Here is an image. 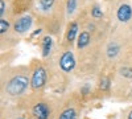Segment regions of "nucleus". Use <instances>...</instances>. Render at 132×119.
I'll list each match as a JSON object with an SVG mask.
<instances>
[{
    "label": "nucleus",
    "instance_id": "nucleus-1",
    "mask_svg": "<svg viewBox=\"0 0 132 119\" xmlns=\"http://www.w3.org/2000/svg\"><path fill=\"white\" fill-rule=\"evenodd\" d=\"M28 83H29V81L27 77H24V75H16V77H13L8 82L7 91L11 95H20L27 90Z\"/></svg>",
    "mask_w": 132,
    "mask_h": 119
},
{
    "label": "nucleus",
    "instance_id": "nucleus-2",
    "mask_svg": "<svg viewBox=\"0 0 132 119\" xmlns=\"http://www.w3.org/2000/svg\"><path fill=\"white\" fill-rule=\"evenodd\" d=\"M60 66L63 72H71L75 66V58L71 52H65L61 56L60 60Z\"/></svg>",
    "mask_w": 132,
    "mask_h": 119
},
{
    "label": "nucleus",
    "instance_id": "nucleus-3",
    "mask_svg": "<svg viewBox=\"0 0 132 119\" xmlns=\"http://www.w3.org/2000/svg\"><path fill=\"white\" fill-rule=\"evenodd\" d=\"M46 81V73L44 68H37L33 73V77H32V88L33 89H40L45 85Z\"/></svg>",
    "mask_w": 132,
    "mask_h": 119
},
{
    "label": "nucleus",
    "instance_id": "nucleus-4",
    "mask_svg": "<svg viewBox=\"0 0 132 119\" xmlns=\"http://www.w3.org/2000/svg\"><path fill=\"white\" fill-rule=\"evenodd\" d=\"M32 23H33V20L30 16H23V17H20L17 21H16V24H15V30L17 32V33H24V32L29 30L30 27H32Z\"/></svg>",
    "mask_w": 132,
    "mask_h": 119
},
{
    "label": "nucleus",
    "instance_id": "nucleus-5",
    "mask_svg": "<svg viewBox=\"0 0 132 119\" xmlns=\"http://www.w3.org/2000/svg\"><path fill=\"white\" fill-rule=\"evenodd\" d=\"M116 15H118L119 21H122V23H127V21H129V19L132 17V8L128 4H122L119 7Z\"/></svg>",
    "mask_w": 132,
    "mask_h": 119
},
{
    "label": "nucleus",
    "instance_id": "nucleus-6",
    "mask_svg": "<svg viewBox=\"0 0 132 119\" xmlns=\"http://www.w3.org/2000/svg\"><path fill=\"white\" fill-rule=\"evenodd\" d=\"M33 115L37 119H48L49 118V109L45 103H37L33 107Z\"/></svg>",
    "mask_w": 132,
    "mask_h": 119
},
{
    "label": "nucleus",
    "instance_id": "nucleus-7",
    "mask_svg": "<svg viewBox=\"0 0 132 119\" xmlns=\"http://www.w3.org/2000/svg\"><path fill=\"white\" fill-rule=\"evenodd\" d=\"M52 45H53V40H52L50 36H45L42 38V56L44 57H46L50 53Z\"/></svg>",
    "mask_w": 132,
    "mask_h": 119
},
{
    "label": "nucleus",
    "instance_id": "nucleus-8",
    "mask_svg": "<svg viewBox=\"0 0 132 119\" xmlns=\"http://www.w3.org/2000/svg\"><path fill=\"white\" fill-rule=\"evenodd\" d=\"M89 42H90V35L87 33V32H82V33L79 35L78 37V42H77V46H78L79 49L85 48L89 45Z\"/></svg>",
    "mask_w": 132,
    "mask_h": 119
},
{
    "label": "nucleus",
    "instance_id": "nucleus-9",
    "mask_svg": "<svg viewBox=\"0 0 132 119\" xmlns=\"http://www.w3.org/2000/svg\"><path fill=\"white\" fill-rule=\"evenodd\" d=\"M77 32H78V25L77 23H71L69 29H68V41L71 42L75 40V36H77Z\"/></svg>",
    "mask_w": 132,
    "mask_h": 119
},
{
    "label": "nucleus",
    "instance_id": "nucleus-10",
    "mask_svg": "<svg viewBox=\"0 0 132 119\" xmlns=\"http://www.w3.org/2000/svg\"><path fill=\"white\" fill-rule=\"evenodd\" d=\"M118 53H119V45L115 44V42H111L107 48V56L108 57H115V56H118Z\"/></svg>",
    "mask_w": 132,
    "mask_h": 119
},
{
    "label": "nucleus",
    "instance_id": "nucleus-11",
    "mask_svg": "<svg viewBox=\"0 0 132 119\" xmlns=\"http://www.w3.org/2000/svg\"><path fill=\"white\" fill-rule=\"evenodd\" d=\"M58 119H77V114L73 109H68V110H65Z\"/></svg>",
    "mask_w": 132,
    "mask_h": 119
},
{
    "label": "nucleus",
    "instance_id": "nucleus-12",
    "mask_svg": "<svg viewBox=\"0 0 132 119\" xmlns=\"http://www.w3.org/2000/svg\"><path fill=\"white\" fill-rule=\"evenodd\" d=\"M54 4V0H40V7L42 11H48Z\"/></svg>",
    "mask_w": 132,
    "mask_h": 119
},
{
    "label": "nucleus",
    "instance_id": "nucleus-13",
    "mask_svg": "<svg viewBox=\"0 0 132 119\" xmlns=\"http://www.w3.org/2000/svg\"><path fill=\"white\" fill-rule=\"evenodd\" d=\"M8 27H9L8 21L5 19H0V33H5L8 30Z\"/></svg>",
    "mask_w": 132,
    "mask_h": 119
},
{
    "label": "nucleus",
    "instance_id": "nucleus-14",
    "mask_svg": "<svg viewBox=\"0 0 132 119\" xmlns=\"http://www.w3.org/2000/svg\"><path fill=\"white\" fill-rule=\"evenodd\" d=\"M77 7V0H68V13L71 15Z\"/></svg>",
    "mask_w": 132,
    "mask_h": 119
},
{
    "label": "nucleus",
    "instance_id": "nucleus-15",
    "mask_svg": "<svg viewBox=\"0 0 132 119\" xmlns=\"http://www.w3.org/2000/svg\"><path fill=\"white\" fill-rule=\"evenodd\" d=\"M120 74L126 78H132V69L131 68H122L120 69Z\"/></svg>",
    "mask_w": 132,
    "mask_h": 119
},
{
    "label": "nucleus",
    "instance_id": "nucleus-16",
    "mask_svg": "<svg viewBox=\"0 0 132 119\" xmlns=\"http://www.w3.org/2000/svg\"><path fill=\"white\" fill-rule=\"evenodd\" d=\"M91 15H93V17H102L103 12H102V9H101V8L95 5V7L91 9Z\"/></svg>",
    "mask_w": 132,
    "mask_h": 119
},
{
    "label": "nucleus",
    "instance_id": "nucleus-17",
    "mask_svg": "<svg viewBox=\"0 0 132 119\" xmlns=\"http://www.w3.org/2000/svg\"><path fill=\"white\" fill-rule=\"evenodd\" d=\"M99 86H101V89L107 90V89H108V86H110V81L104 78V80H102V81H101V85H99Z\"/></svg>",
    "mask_w": 132,
    "mask_h": 119
},
{
    "label": "nucleus",
    "instance_id": "nucleus-18",
    "mask_svg": "<svg viewBox=\"0 0 132 119\" xmlns=\"http://www.w3.org/2000/svg\"><path fill=\"white\" fill-rule=\"evenodd\" d=\"M4 13V0H0V15L3 16Z\"/></svg>",
    "mask_w": 132,
    "mask_h": 119
},
{
    "label": "nucleus",
    "instance_id": "nucleus-19",
    "mask_svg": "<svg viewBox=\"0 0 132 119\" xmlns=\"http://www.w3.org/2000/svg\"><path fill=\"white\" fill-rule=\"evenodd\" d=\"M128 119H132V110H131L129 114H128Z\"/></svg>",
    "mask_w": 132,
    "mask_h": 119
},
{
    "label": "nucleus",
    "instance_id": "nucleus-20",
    "mask_svg": "<svg viewBox=\"0 0 132 119\" xmlns=\"http://www.w3.org/2000/svg\"><path fill=\"white\" fill-rule=\"evenodd\" d=\"M20 119H23V118H20Z\"/></svg>",
    "mask_w": 132,
    "mask_h": 119
}]
</instances>
